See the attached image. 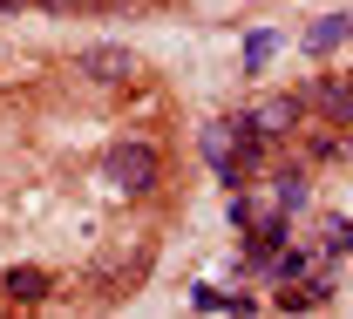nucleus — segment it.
<instances>
[{
	"label": "nucleus",
	"instance_id": "nucleus-7",
	"mask_svg": "<svg viewBox=\"0 0 353 319\" xmlns=\"http://www.w3.org/2000/svg\"><path fill=\"white\" fill-rule=\"evenodd\" d=\"M312 102L326 109V123H353V82H319Z\"/></svg>",
	"mask_w": 353,
	"mask_h": 319
},
{
	"label": "nucleus",
	"instance_id": "nucleus-12",
	"mask_svg": "<svg viewBox=\"0 0 353 319\" xmlns=\"http://www.w3.org/2000/svg\"><path fill=\"white\" fill-rule=\"evenodd\" d=\"M7 7H21V0H0V14H7Z\"/></svg>",
	"mask_w": 353,
	"mask_h": 319
},
{
	"label": "nucleus",
	"instance_id": "nucleus-2",
	"mask_svg": "<svg viewBox=\"0 0 353 319\" xmlns=\"http://www.w3.org/2000/svg\"><path fill=\"white\" fill-rule=\"evenodd\" d=\"M75 68H82L88 82H130V75H136V54H130V48H116V41H95V48H82Z\"/></svg>",
	"mask_w": 353,
	"mask_h": 319
},
{
	"label": "nucleus",
	"instance_id": "nucleus-10",
	"mask_svg": "<svg viewBox=\"0 0 353 319\" xmlns=\"http://www.w3.org/2000/svg\"><path fill=\"white\" fill-rule=\"evenodd\" d=\"M306 204V170H279V211H299Z\"/></svg>",
	"mask_w": 353,
	"mask_h": 319
},
{
	"label": "nucleus",
	"instance_id": "nucleus-6",
	"mask_svg": "<svg viewBox=\"0 0 353 319\" xmlns=\"http://www.w3.org/2000/svg\"><path fill=\"white\" fill-rule=\"evenodd\" d=\"M347 34H353V14H326V21L306 28V54H326V48H340Z\"/></svg>",
	"mask_w": 353,
	"mask_h": 319
},
{
	"label": "nucleus",
	"instance_id": "nucleus-3",
	"mask_svg": "<svg viewBox=\"0 0 353 319\" xmlns=\"http://www.w3.org/2000/svg\"><path fill=\"white\" fill-rule=\"evenodd\" d=\"M245 123H252V136H259V143L265 136H285V130L299 123V95H272V102H259Z\"/></svg>",
	"mask_w": 353,
	"mask_h": 319
},
{
	"label": "nucleus",
	"instance_id": "nucleus-11",
	"mask_svg": "<svg viewBox=\"0 0 353 319\" xmlns=\"http://www.w3.org/2000/svg\"><path fill=\"white\" fill-rule=\"evenodd\" d=\"M306 251H279V265H272V278H306Z\"/></svg>",
	"mask_w": 353,
	"mask_h": 319
},
{
	"label": "nucleus",
	"instance_id": "nucleus-4",
	"mask_svg": "<svg viewBox=\"0 0 353 319\" xmlns=\"http://www.w3.org/2000/svg\"><path fill=\"white\" fill-rule=\"evenodd\" d=\"M0 292L21 299V306H41L48 292H54V278H48L41 265H14V272H0Z\"/></svg>",
	"mask_w": 353,
	"mask_h": 319
},
{
	"label": "nucleus",
	"instance_id": "nucleus-9",
	"mask_svg": "<svg viewBox=\"0 0 353 319\" xmlns=\"http://www.w3.org/2000/svg\"><path fill=\"white\" fill-rule=\"evenodd\" d=\"M319 251H326V258H347L353 251V225L347 218H326V225H319Z\"/></svg>",
	"mask_w": 353,
	"mask_h": 319
},
{
	"label": "nucleus",
	"instance_id": "nucleus-8",
	"mask_svg": "<svg viewBox=\"0 0 353 319\" xmlns=\"http://www.w3.org/2000/svg\"><path fill=\"white\" fill-rule=\"evenodd\" d=\"M272 54H279V34H272V28L245 34V75H265V68H272Z\"/></svg>",
	"mask_w": 353,
	"mask_h": 319
},
{
	"label": "nucleus",
	"instance_id": "nucleus-1",
	"mask_svg": "<svg viewBox=\"0 0 353 319\" xmlns=\"http://www.w3.org/2000/svg\"><path fill=\"white\" fill-rule=\"evenodd\" d=\"M102 177L116 183V190H150V183L163 177V156H157V143H109L102 150Z\"/></svg>",
	"mask_w": 353,
	"mask_h": 319
},
{
	"label": "nucleus",
	"instance_id": "nucleus-5",
	"mask_svg": "<svg viewBox=\"0 0 353 319\" xmlns=\"http://www.w3.org/2000/svg\"><path fill=\"white\" fill-rule=\"evenodd\" d=\"M285 211H272V218H259V231H252V251H245V265H272L279 251H285Z\"/></svg>",
	"mask_w": 353,
	"mask_h": 319
}]
</instances>
